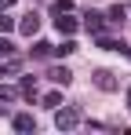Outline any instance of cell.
<instances>
[{
  "label": "cell",
  "instance_id": "1",
  "mask_svg": "<svg viewBox=\"0 0 131 135\" xmlns=\"http://www.w3.org/2000/svg\"><path fill=\"white\" fill-rule=\"evenodd\" d=\"M77 124H80V110L77 106H58L55 110V128L58 132H73Z\"/></svg>",
  "mask_w": 131,
  "mask_h": 135
},
{
  "label": "cell",
  "instance_id": "2",
  "mask_svg": "<svg viewBox=\"0 0 131 135\" xmlns=\"http://www.w3.org/2000/svg\"><path fill=\"white\" fill-rule=\"evenodd\" d=\"M37 29H40V15H37V11L22 15V22H18V33H22V37H37Z\"/></svg>",
  "mask_w": 131,
  "mask_h": 135
},
{
  "label": "cell",
  "instance_id": "3",
  "mask_svg": "<svg viewBox=\"0 0 131 135\" xmlns=\"http://www.w3.org/2000/svg\"><path fill=\"white\" fill-rule=\"evenodd\" d=\"M84 29L98 37V33L106 29V15H102V11H87V15H84Z\"/></svg>",
  "mask_w": 131,
  "mask_h": 135
},
{
  "label": "cell",
  "instance_id": "4",
  "mask_svg": "<svg viewBox=\"0 0 131 135\" xmlns=\"http://www.w3.org/2000/svg\"><path fill=\"white\" fill-rule=\"evenodd\" d=\"M55 26H58V33H66V37L77 33V18H73L69 11H58V15H55Z\"/></svg>",
  "mask_w": 131,
  "mask_h": 135
},
{
  "label": "cell",
  "instance_id": "5",
  "mask_svg": "<svg viewBox=\"0 0 131 135\" xmlns=\"http://www.w3.org/2000/svg\"><path fill=\"white\" fill-rule=\"evenodd\" d=\"M95 84L102 91H117V77H113L109 69H95Z\"/></svg>",
  "mask_w": 131,
  "mask_h": 135
},
{
  "label": "cell",
  "instance_id": "6",
  "mask_svg": "<svg viewBox=\"0 0 131 135\" xmlns=\"http://www.w3.org/2000/svg\"><path fill=\"white\" fill-rule=\"evenodd\" d=\"M47 77H51L55 84H62V88H66V84H69V80H73V73H69V69H66V66H51V69H47Z\"/></svg>",
  "mask_w": 131,
  "mask_h": 135
},
{
  "label": "cell",
  "instance_id": "7",
  "mask_svg": "<svg viewBox=\"0 0 131 135\" xmlns=\"http://www.w3.org/2000/svg\"><path fill=\"white\" fill-rule=\"evenodd\" d=\"M11 124H15V132H33V128H37L29 113H15V120H11Z\"/></svg>",
  "mask_w": 131,
  "mask_h": 135
},
{
  "label": "cell",
  "instance_id": "8",
  "mask_svg": "<svg viewBox=\"0 0 131 135\" xmlns=\"http://www.w3.org/2000/svg\"><path fill=\"white\" fill-rule=\"evenodd\" d=\"M18 91L26 95V99H37V77H22V84H18Z\"/></svg>",
  "mask_w": 131,
  "mask_h": 135
},
{
  "label": "cell",
  "instance_id": "9",
  "mask_svg": "<svg viewBox=\"0 0 131 135\" xmlns=\"http://www.w3.org/2000/svg\"><path fill=\"white\" fill-rule=\"evenodd\" d=\"M124 18H128V7H124V4L109 7V15H106V22H124Z\"/></svg>",
  "mask_w": 131,
  "mask_h": 135
},
{
  "label": "cell",
  "instance_id": "10",
  "mask_svg": "<svg viewBox=\"0 0 131 135\" xmlns=\"http://www.w3.org/2000/svg\"><path fill=\"white\" fill-rule=\"evenodd\" d=\"M18 69H22V62H18V59H11V55H7V62L0 66V77H11V73H18Z\"/></svg>",
  "mask_w": 131,
  "mask_h": 135
},
{
  "label": "cell",
  "instance_id": "11",
  "mask_svg": "<svg viewBox=\"0 0 131 135\" xmlns=\"http://www.w3.org/2000/svg\"><path fill=\"white\" fill-rule=\"evenodd\" d=\"M44 106H47V110H58V106H62V91H51V95H44Z\"/></svg>",
  "mask_w": 131,
  "mask_h": 135
},
{
  "label": "cell",
  "instance_id": "12",
  "mask_svg": "<svg viewBox=\"0 0 131 135\" xmlns=\"http://www.w3.org/2000/svg\"><path fill=\"white\" fill-rule=\"evenodd\" d=\"M7 55H15V44L7 40V33H0V59H7Z\"/></svg>",
  "mask_w": 131,
  "mask_h": 135
},
{
  "label": "cell",
  "instance_id": "13",
  "mask_svg": "<svg viewBox=\"0 0 131 135\" xmlns=\"http://www.w3.org/2000/svg\"><path fill=\"white\" fill-rule=\"evenodd\" d=\"M33 55H37V59H47V55H51V44H47V40H37V44H33Z\"/></svg>",
  "mask_w": 131,
  "mask_h": 135
},
{
  "label": "cell",
  "instance_id": "14",
  "mask_svg": "<svg viewBox=\"0 0 131 135\" xmlns=\"http://www.w3.org/2000/svg\"><path fill=\"white\" fill-rule=\"evenodd\" d=\"M55 55H73L77 51V40H62V47H51Z\"/></svg>",
  "mask_w": 131,
  "mask_h": 135
},
{
  "label": "cell",
  "instance_id": "15",
  "mask_svg": "<svg viewBox=\"0 0 131 135\" xmlns=\"http://www.w3.org/2000/svg\"><path fill=\"white\" fill-rule=\"evenodd\" d=\"M15 95H18L15 88H7V84H0V102H15Z\"/></svg>",
  "mask_w": 131,
  "mask_h": 135
},
{
  "label": "cell",
  "instance_id": "16",
  "mask_svg": "<svg viewBox=\"0 0 131 135\" xmlns=\"http://www.w3.org/2000/svg\"><path fill=\"white\" fill-rule=\"evenodd\" d=\"M11 29H15V18H11V15H4V11H0V33H11Z\"/></svg>",
  "mask_w": 131,
  "mask_h": 135
},
{
  "label": "cell",
  "instance_id": "17",
  "mask_svg": "<svg viewBox=\"0 0 131 135\" xmlns=\"http://www.w3.org/2000/svg\"><path fill=\"white\" fill-rule=\"evenodd\" d=\"M69 7H73V0H55V4H51L55 15H58V11H69Z\"/></svg>",
  "mask_w": 131,
  "mask_h": 135
},
{
  "label": "cell",
  "instance_id": "18",
  "mask_svg": "<svg viewBox=\"0 0 131 135\" xmlns=\"http://www.w3.org/2000/svg\"><path fill=\"white\" fill-rule=\"evenodd\" d=\"M11 4H15V0H0V11H4V7H11Z\"/></svg>",
  "mask_w": 131,
  "mask_h": 135
},
{
  "label": "cell",
  "instance_id": "19",
  "mask_svg": "<svg viewBox=\"0 0 131 135\" xmlns=\"http://www.w3.org/2000/svg\"><path fill=\"white\" fill-rule=\"evenodd\" d=\"M128 106H131V88H128Z\"/></svg>",
  "mask_w": 131,
  "mask_h": 135
}]
</instances>
